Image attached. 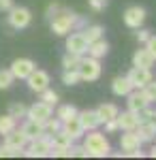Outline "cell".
<instances>
[{
	"label": "cell",
	"mask_w": 156,
	"mask_h": 160,
	"mask_svg": "<svg viewBox=\"0 0 156 160\" xmlns=\"http://www.w3.org/2000/svg\"><path fill=\"white\" fill-rule=\"evenodd\" d=\"M148 105H150V100H148L143 90L137 88V92H131V94H128V109L131 111L137 113L139 109H143V107H148Z\"/></svg>",
	"instance_id": "9a60e30c"
},
{
	"label": "cell",
	"mask_w": 156,
	"mask_h": 160,
	"mask_svg": "<svg viewBox=\"0 0 156 160\" xmlns=\"http://www.w3.org/2000/svg\"><path fill=\"white\" fill-rule=\"evenodd\" d=\"M150 156H152V158H156V145L152 149H150Z\"/></svg>",
	"instance_id": "60d3db41"
},
{
	"label": "cell",
	"mask_w": 156,
	"mask_h": 160,
	"mask_svg": "<svg viewBox=\"0 0 156 160\" xmlns=\"http://www.w3.org/2000/svg\"><path fill=\"white\" fill-rule=\"evenodd\" d=\"M141 90L145 92V96H148V100H150V102H152V100H156V83H152V81H150V83H148L145 88H141Z\"/></svg>",
	"instance_id": "e575fe53"
},
{
	"label": "cell",
	"mask_w": 156,
	"mask_h": 160,
	"mask_svg": "<svg viewBox=\"0 0 156 160\" xmlns=\"http://www.w3.org/2000/svg\"><path fill=\"white\" fill-rule=\"evenodd\" d=\"M77 71H79L81 81H96V79L101 77V64H98L96 58L88 56V58H81L79 66H77Z\"/></svg>",
	"instance_id": "277c9868"
},
{
	"label": "cell",
	"mask_w": 156,
	"mask_h": 160,
	"mask_svg": "<svg viewBox=\"0 0 156 160\" xmlns=\"http://www.w3.org/2000/svg\"><path fill=\"white\" fill-rule=\"evenodd\" d=\"M116 120H118V126H120V128H124V130H135V128H137V126H139V118H137V113H135V111H126V113H118V118H116Z\"/></svg>",
	"instance_id": "ac0fdd59"
},
{
	"label": "cell",
	"mask_w": 156,
	"mask_h": 160,
	"mask_svg": "<svg viewBox=\"0 0 156 160\" xmlns=\"http://www.w3.org/2000/svg\"><path fill=\"white\" fill-rule=\"evenodd\" d=\"M51 17H54L51 24H49L51 26V32L58 34V37H66L75 28V22H77V15L73 11H69V9H58Z\"/></svg>",
	"instance_id": "6da1fadb"
},
{
	"label": "cell",
	"mask_w": 156,
	"mask_h": 160,
	"mask_svg": "<svg viewBox=\"0 0 156 160\" xmlns=\"http://www.w3.org/2000/svg\"><path fill=\"white\" fill-rule=\"evenodd\" d=\"M34 68H36V64L30 60V58H17V60H13V64H11L9 71L13 73L15 79H24V81H26V77L32 73Z\"/></svg>",
	"instance_id": "ba28073f"
},
{
	"label": "cell",
	"mask_w": 156,
	"mask_h": 160,
	"mask_svg": "<svg viewBox=\"0 0 156 160\" xmlns=\"http://www.w3.org/2000/svg\"><path fill=\"white\" fill-rule=\"evenodd\" d=\"M22 130H24V135L28 141H32V139H36V137L45 135V128H43V124L41 122H34V120H28V122L22 126Z\"/></svg>",
	"instance_id": "44dd1931"
},
{
	"label": "cell",
	"mask_w": 156,
	"mask_h": 160,
	"mask_svg": "<svg viewBox=\"0 0 156 160\" xmlns=\"http://www.w3.org/2000/svg\"><path fill=\"white\" fill-rule=\"evenodd\" d=\"M141 137L137 135V130H126V135H122L120 139V145L124 152H133V149H139L141 148Z\"/></svg>",
	"instance_id": "4fadbf2b"
},
{
	"label": "cell",
	"mask_w": 156,
	"mask_h": 160,
	"mask_svg": "<svg viewBox=\"0 0 156 160\" xmlns=\"http://www.w3.org/2000/svg\"><path fill=\"white\" fill-rule=\"evenodd\" d=\"M96 113H98V120H101V124L107 122V120H116L118 118V107L113 105V102H103L98 109H96Z\"/></svg>",
	"instance_id": "7402d4cb"
},
{
	"label": "cell",
	"mask_w": 156,
	"mask_h": 160,
	"mask_svg": "<svg viewBox=\"0 0 156 160\" xmlns=\"http://www.w3.org/2000/svg\"><path fill=\"white\" fill-rule=\"evenodd\" d=\"M28 143H30L28 149L24 148L22 154L30 156V158H43V156H49V154H51V139L47 137V132L36 137V139H32V141H28Z\"/></svg>",
	"instance_id": "3957f363"
},
{
	"label": "cell",
	"mask_w": 156,
	"mask_h": 160,
	"mask_svg": "<svg viewBox=\"0 0 156 160\" xmlns=\"http://www.w3.org/2000/svg\"><path fill=\"white\" fill-rule=\"evenodd\" d=\"M111 90H113L116 96H128L133 92V83H131L128 77H116L111 81Z\"/></svg>",
	"instance_id": "2e32d148"
},
{
	"label": "cell",
	"mask_w": 156,
	"mask_h": 160,
	"mask_svg": "<svg viewBox=\"0 0 156 160\" xmlns=\"http://www.w3.org/2000/svg\"><path fill=\"white\" fill-rule=\"evenodd\" d=\"M75 115H77V109H75L73 105H60V107H58V113H56V118L62 120V122H64V120H71Z\"/></svg>",
	"instance_id": "83f0119b"
},
{
	"label": "cell",
	"mask_w": 156,
	"mask_h": 160,
	"mask_svg": "<svg viewBox=\"0 0 156 160\" xmlns=\"http://www.w3.org/2000/svg\"><path fill=\"white\" fill-rule=\"evenodd\" d=\"M15 81V77L9 68H0V90H9Z\"/></svg>",
	"instance_id": "f1b7e54d"
},
{
	"label": "cell",
	"mask_w": 156,
	"mask_h": 160,
	"mask_svg": "<svg viewBox=\"0 0 156 160\" xmlns=\"http://www.w3.org/2000/svg\"><path fill=\"white\" fill-rule=\"evenodd\" d=\"M26 111H28V107H26L24 102H13L11 107H9V115H13L17 120V118H26Z\"/></svg>",
	"instance_id": "1f68e13d"
},
{
	"label": "cell",
	"mask_w": 156,
	"mask_h": 160,
	"mask_svg": "<svg viewBox=\"0 0 156 160\" xmlns=\"http://www.w3.org/2000/svg\"><path fill=\"white\" fill-rule=\"evenodd\" d=\"M15 122H17V120H15L13 115H9V113H7V115H0V135L11 132L13 128H15Z\"/></svg>",
	"instance_id": "4316f807"
},
{
	"label": "cell",
	"mask_w": 156,
	"mask_h": 160,
	"mask_svg": "<svg viewBox=\"0 0 156 160\" xmlns=\"http://www.w3.org/2000/svg\"><path fill=\"white\" fill-rule=\"evenodd\" d=\"M62 130H64V132H69L73 139H79V137H84V132H86L77 115L71 118V120H64V122H62Z\"/></svg>",
	"instance_id": "e0dca14e"
},
{
	"label": "cell",
	"mask_w": 156,
	"mask_h": 160,
	"mask_svg": "<svg viewBox=\"0 0 156 160\" xmlns=\"http://www.w3.org/2000/svg\"><path fill=\"white\" fill-rule=\"evenodd\" d=\"M135 130H137V135L141 137V141H152L156 135V126L152 122H141Z\"/></svg>",
	"instance_id": "cb8c5ba5"
},
{
	"label": "cell",
	"mask_w": 156,
	"mask_h": 160,
	"mask_svg": "<svg viewBox=\"0 0 156 160\" xmlns=\"http://www.w3.org/2000/svg\"><path fill=\"white\" fill-rule=\"evenodd\" d=\"M86 53L92 56V58H96V60H101V58H105L109 53V43L103 41V38H98V41H94V43L88 45V51H86Z\"/></svg>",
	"instance_id": "ffe728a7"
},
{
	"label": "cell",
	"mask_w": 156,
	"mask_h": 160,
	"mask_svg": "<svg viewBox=\"0 0 156 160\" xmlns=\"http://www.w3.org/2000/svg\"><path fill=\"white\" fill-rule=\"evenodd\" d=\"M4 143L9 145V148H15V149H22L24 152V148L28 145V139H26V135H24V130L19 128H13L11 132H7L4 135Z\"/></svg>",
	"instance_id": "7c38bea8"
},
{
	"label": "cell",
	"mask_w": 156,
	"mask_h": 160,
	"mask_svg": "<svg viewBox=\"0 0 156 160\" xmlns=\"http://www.w3.org/2000/svg\"><path fill=\"white\" fill-rule=\"evenodd\" d=\"M103 26H90V28H86V30H81V34H84V38L88 41V45L90 43H94V41H98V38H103Z\"/></svg>",
	"instance_id": "d4e9b609"
},
{
	"label": "cell",
	"mask_w": 156,
	"mask_h": 160,
	"mask_svg": "<svg viewBox=\"0 0 156 160\" xmlns=\"http://www.w3.org/2000/svg\"><path fill=\"white\" fill-rule=\"evenodd\" d=\"M13 7V0H0V13L2 11H9Z\"/></svg>",
	"instance_id": "ab89813d"
},
{
	"label": "cell",
	"mask_w": 156,
	"mask_h": 160,
	"mask_svg": "<svg viewBox=\"0 0 156 160\" xmlns=\"http://www.w3.org/2000/svg\"><path fill=\"white\" fill-rule=\"evenodd\" d=\"M145 22V9L143 7H128L124 11V24L128 28H141Z\"/></svg>",
	"instance_id": "30bf717a"
},
{
	"label": "cell",
	"mask_w": 156,
	"mask_h": 160,
	"mask_svg": "<svg viewBox=\"0 0 156 160\" xmlns=\"http://www.w3.org/2000/svg\"><path fill=\"white\" fill-rule=\"evenodd\" d=\"M49 139H51V148H71L73 141H75V139H73L69 132H64L62 128L58 130V132H54Z\"/></svg>",
	"instance_id": "603a6c76"
},
{
	"label": "cell",
	"mask_w": 156,
	"mask_h": 160,
	"mask_svg": "<svg viewBox=\"0 0 156 160\" xmlns=\"http://www.w3.org/2000/svg\"><path fill=\"white\" fill-rule=\"evenodd\" d=\"M90 7L94 11H103L105 9V0H90Z\"/></svg>",
	"instance_id": "74e56055"
},
{
	"label": "cell",
	"mask_w": 156,
	"mask_h": 160,
	"mask_svg": "<svg viewBox=\"0 0 156 160\" xmlns=\"http://www.w3.org/2000/svg\"><path fill=\"white\" fill-rule=\"evenodd\" d=\"M66 51L69 53H77V56H84L88 51V41L84 38L81 32H73L66 37Z\"/></svg>",
	"instance_id": "8fae6325"
},
{
	"label": "cell",
	"mask_w": 156,
	"mask_h": 160,
	"mask_svg": "<svg viewBox=\"0 0 156 160\" xmlns=\"http://www.w3.org/2000/svg\"><path fill=\"white\" fill-rule=\"evenodd\" d=\"M103 124H105V130H107V132H116V130L120 128V126H118V120H107V122H103Z\"/></svg>",
	"instance_id": "d590c367"
},
{
	"label": "cell",
	"mask_w": 156,
	"mask_h": 160,
	"mask_svg": "<svg viewBox=\"0 0 156 160\" xmlns=\"http://www.w3.org/2000/svg\"><path fill=\"white\" fill-rule=\"evenodd\" d=\"M41 100L54 107V105H58V94H56L54 90H49V88H45V90L41 92Z\"/></svg>",
	"instance_id": "d6a6232c"
},
{
	"label": "cell",
	"mask_w": 156,
	"mask_h": 160,
	"mask_svg": "<svg viewBox=\"0 0 156 160\" xmlns=\"http://www.w3.org/2000/svg\"><path fill=\"white\" fill-rule=\"evenodd\" d=\"M152 37V34H150V32H148V30H139V32H137V38H139V43H148V38Z\"/></svg>",
	"instance_id": "f35d334b"
},
{
	"label": "cell",
	"mask_w": 156,
	"mask_h": 160,
	"mask_svg": "<svg viewBox=\"0 0 156 160\" xmlns=\"http://www.w3.org/2000/svg\"><path fill=\"white\" fill-rule=\"evenodd\" d=\"M51 115H54L51 105L43 102V100H39V102H34V105H30L28 111H26V118H28V120H34V122H41V124L47 122Z\"/></svg>",
	"instance_id": "8992f818"
},
{
	"label": "cell",
	"mask_w": 156,
	"mask_h": 160,
	"mask_svg": "<svg viewBox=\"0 0 156 160\" xmlns=\"http://www.w3.org/2000/svg\"><path fill=\"white\" fill-rule=\"evenodd\" d=\"M84 148L88 152V156H96V158H103V156H109V141L105 139L103 132H96V130H90V135H86Z\"/></svg>",
	"instance_id": "7a4b0ae2"
},
{
	"label": "cell",
	"mask_w": 156,
	"mask_h": 160,
	"mask_svg": "<svg viewBox=\"0 0 156 160\" xmlns=\"http://www.w3.org/2000/svg\"><path fill=\"white\" fill-rule=\"evenodd\" d=\"M43 128H45V132H49V135H54V132H58L62 128V120H58V118H49L47 122H43Z\"/></svg>",
	"instance_id": "4dcf8cb0"
},
{
	"label": "cell",
	"mask_w": 156,
	"mask_h": 160,
	"mask_svg": "<svg viewBox=\"0 0 156 160\" xmlns=\"http://www.w3.org/2000/svg\"><path fill=\"white\" fill-rule=\"evenodd\" d=\"M154 56L150 53L148 47L143 49H137L135 51V56H133V66H141V68H150V66H154Z\"/></svg>",
	"instance_id": "5bb4252c"
},
{
	"label": "cell",
	"mask_w": 156,
	"mask_h": 160,
	"mask_svg": "<svg viewBox=\"0 0 156 160\" xmlns=\"http://www.w3.org/2000/svg\"><path fill=\"white\" fill-rule=\"evenodd\" d=\"M77 118H79V122L84 126V130H96V126L101 124L98 120V113L96 111H81V113H77Z\"/></svg>",
	"instance_id": "d6986e66"
},
{
	"label": "cell",
	"mask_w": 156,
	"mask_h": 160,
	"mask_svg": "<svg viewBox=\"0 0 156 160\" xmlns=\"http://www.w3.org/2000/svg\"><path fill=\"white\" fill-rule=\"evenodd\" d=\"M81 81V77H79V71L77 68H66L64 73H62V83L64 86H75V83H79Z\"/></svg>",
	"instance_id": "484cf974"
},
{
	"label": "cell",
	"mask_w": 156,
	"mask_h": 160,
	"mask_svg": "<svg viewBox=\"0 0 156 160\" xmlns=\"http://www.w3.org/2000/svg\"><path fill=\"white\" fill-rule=\"evenodd\" d=\"M26 81H28V88L36 92V94H41L45 88H49V75L45 71H41V68H34L32 73L26 77Z\"/></svg>",
	"instance_id": "52a82bcc"
},
{
	"label": "cell",
	"mask_w": 156,
	"mask_h": 160,
	"mask_svg": "<svg viewBox=\"0 0 156 160\" xmlns=\"http://www.w3.org/2000/svg\"><path fill=\"white\" fill-rule=\"evenodd\" d=\"M22 149H15V148H9L7 143L0 145V158H9V156H19Z\"/></svg>",
	"instance_id": "836d02e7"
},
{
	"label": "cell",
	"mask_w": 156,
	"mask_h": 160,
	"mask_svg": "<svg viewBox=\"0 0 156 160\" xmlns=\"http://www.w3.org/2000/svg\"><path fill=\"white\" fill-rule=\"evenodd\" d=\"M128 79H131L133 88H145L150 81H152V73H150V68H141V66H133L131 73L126 75Z\"/></svg>",
	"instance_id": "9c48e42d"
},
{
	"label": "cell",
	"mask_w": 156,
	"mask_h": 160,
	"mask_svg": "<svg viewBox=\"0 0 156 160\" xmlns=\"http://www.w3.org/2000/svg\"><path fill=\"white\" fill-rule=\"evenodd\" d=\"M145 47L150 49V53L154 56V60H156V37H150V38H148V43H145Z\"/></svg>",
	"instance_id": "8d00e7d4"
},
{
	"label": "cell",
	"mask_w": 156,
	"mask_h": 160,
	"mask_svg": "<svg viewBox=\"0 0 156 160\" xmlns=\"http://www.w3.org/2000/svg\"><path fill=\"white\" fill-rule=\"evenodd\" d=\"M7 19H9V24H11L15 30H22V28H26V26L32 22V15H30V11H28L26 7H11Z\"/></svg>",
	"instance_id": "5b68a950"
},
{
	"label": "cell",
	"mask_w": 156,
	"mask_h": 160,
	"mask_svg": "<svg viewBox=\"0 0 156 160\" xmlns=\"http://www.w3.org/2000/svg\"><path fill=\"white\" fill-rule=\"evenodd\" d=\"M79 62H81V56H77V53H69V51H66V56L62 58V66H64V71H66V68H77Z\"/></svg>",
	"instance_id": "f546056e"
}]
</instances>
